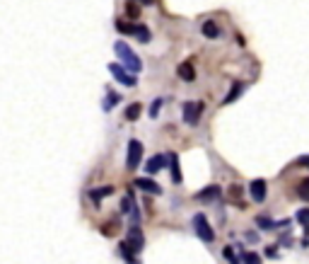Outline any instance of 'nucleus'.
Returning <instances> with one entry per match:
<instances>
[{"instance_id":"obj_3","label":"nucleus","mask_w":309,"mask_h":264,"mask_svg":"<svg viewBox=\"0 0 309 264\" xmlns=\"http://www.w3.org/2000/svg\"><path fill=\"white\" fill-rule=\"evenodd\" d=\"M203 109H205L203 102H184V107H181V117H184V121H186L189 126H198V119H200V114H203Z\"/></svg>"},{"instance_id":"obj_13","label":"nucleus","mask_w":309,"mask_h":264,"mask_svg":"<svg viewBox=\"0 0 309 264\" xmlns=\"http://www.w3.org/2000/svg\"><path fill=\"white\" fill-rule=\"evenodd\" d=\"M176 75H179L181 80H186V83H194V80H196V70H194L191 63H181V66L176 68Z\"/></svg>"},{"instance_id":"obj_2","label":"nucleus","mask_w":309,"mask_h":264,"mask_svg":"<svg viewBox=\"0 0 309 264\" xmlns=\"http://www.w3.org/2000/svg\"><path fill=\"white\" fill-rule=\"evenodd\" d=\"M109 73L113 75V80H118V83L126 85V88H136V85H138V78H136L133 73H128L121 63H109Z\"/></svg>"},{"instance_id":"obj_21","label":"nucleus","mask_w":309,"mask_h":264,"mask_svg":"<svg viewBox=\"0 0 309 264\" xmlns=\"http://www.w3.org/2000/svg\"><path fill=\"white\" fill-rule=\"evenodd\" d=\"M239 260L244 264H261V255H256V252H242Z\"/></svg>"},{"instance_id":"obj_26","label":"nucleus","mask_w":309,"mask_h":264,"mask_svg":"<svg viewBox=\"0 0 309 264\" xmlns=\"http://www.w3.org/2000/svg\"><path fill=\"white\" fill-rule=\"evenodd\" d=\"M116 30L121 32V34H133V25H126L123 20H118V22H116Z\"/></svg>"},{"instance_id":"obj_23","label":"nucleus","mask_w":309,"mask_h":264,"mask_svg":"<svg viewBox=\"0 0 309 264\" xmlns=\"http://www.w3.org/2000/svg\"><path fill=\"white\" fill-rule=\"evenodd\" d=\"M121 252H123V260H126L128 264H138V260H136V255H133V252H131V250H128V247L123 245V242H121Z\"/></svg>"},{"instance_id":"obj_5","label":"nucleus","mask_w":309,"mask_h":264,"mask_svg":"<svg viewBox=\"0 0 309 264\" xmlns=\"http://www.w3.org/2000/svg\"><path fill=\"white\" fill-rule=\"evenodd\" d=\"M142 160V143L140 141H131L128 143V150H126V170H136Z\"/></svg>"},{"instance_id":"obj_6","label":"nucleus","mask_w":309,"mask_h":264,"mask_svg":"<svg viewBox=\"0 0 309 264\" xmlns=\"http://www.w3.org/2000/svg\"><path fill=\"white\" fill-rule=\"evenodd\" d=\"M123 245H126L131 252H136V255L145 247V237H142L138 226H131V228H128V233H126V242H123Z\"/></svg>"},{"instance_id":"obj_10","label":"nucleus","mask_w":309,"mask_h":264,"mask_svg":"<svg viewBox=\"0 0 309 264\" xmlns=\"http://www.w3.org/2000/svg\"><path fill=\"white\" fill-rule=\"evenodd\" d=\"M169 172H171V182L174 184H181V170H179V155L176 153H169Z\"/></svg>"},{"instance_id":"obj_15","label":"nucleus","mask_w":309,"mask_h":264,"mask_svg":"<svg viewBox=\"0 0 309 264\" xmlns=\"http://www.w3.org/2000/svg\"><path fill=\"white\" fill-rule=\"evenodd\" d=\"M121 102V95H116L112 88H107V95H104V102H102V109L104 112H112L113 107Z\"/></svg>"},{"instance_id":"obj_27","label":"nucleus","mask_w":309,"mask_h":264,"mask_svg":"<svg viewBox=\"0 0 309 264\" xmlns=\"http://www.w3.org/2000/svg\"><path fill=\"white\" fill-rule=\"evenodd\" d=\"M223 252H225V257H227V262H229V264H239V257L234 255V250H232V247H225Z\"/></svg>"},{"instance_id":"obj_1","label":"nucleus","mask_w":309,"mask_h":264,"mask_svg":"<svg viewBox=\"0 0 309 264\" xmlns=\"http://www.w3.org/2000/svg\"><path fill=\"white\" fill-rule=\"evenodd\" d=\"M113 51H116V56H118V61H121V66L128 70V73H140L142 70V61L133 54V49L128 46V44H123V41H116L113 44Z\"/></svg>"},{"instance_id":"obj_7","label":"nucleus","mask_w":309,"mask_h":264,"mask_svg":"<svg viewBox=\"0 0 309 264\" xmlns=\"http://www.w3.org/2000/svg\"><path fill=\"white\" fill-rule=\"evenodd\" d=\"M136 187H138L140 192H145V194H152V197H160V194H162V187H160L152 177H138V179H136Z\"/></svg>"},{"instance_id":"obj_24","label":"nucleus","mask_w":309,"mask_h":264,"mask_svg":"<svg viewBox=\"0 0 309 264\" xmlns=\"http://www.w3.org/2000/svg\"><path fill=\"white\" fill-rule=\"evenodd\" d=\"M297 194H300L302 199H309V177L300 182V187H297Z\"/></svg>"},{"instance_id":"obj_17","label":"nucleus","mask_w":309,"mask_h":264,"mask_svg":"<svg viewBox=\"0 0 309 264\" xmlns=\"http://www.w3.org/2000/svg\"><path fill=\"white\" fill-rule=\"evenodd\" d=\"M112 192H113V187H97V189H92V192H89V197H92V201H99V199L109 197Z\"/></svg>"},{"instance_id":"obj_16","label":"nucleus","mask_w":309,"mask_h":264,"mask_svg":"<svg viewBox=\"0 0 309 264\" xmlns=\"http://www.w3.org/2000/svg\"><path fill=\"white\" fill-rule=\"evenodd\" d=\"M140 112H142V104L140 102H133V104L126 107V114H123V117L128 119V121H136V119L140 117Z\"/></svg>"},{"instance_id":"obj_29","label":"nucleus","mask_w":309,"mask_h":264,"mask_svg":"<svg viewBox=\"0 0 309 264\" xmlns=\"http://www.w3.org/2000/svg\"><path fill=\"white\" fill-rule=\"evenodd\" d=\"M266 255H268V257H278V252H276V247H268V250H266Z\"/></svg>"},{"instance_id":"obj_4","label":"nucleus","mask_w":309,"mask_h":264,"mask_svg":"<svg viewBox=\"0 0 309 264\" xmlns=\"http://www.w3.org/2000/svg\"><path fill=\"white\" fill-rule=\"evenodd\" d=\"M194 231H196V235L203 242H213V240H215V231L210 228V223H208V218H205L203 213H196V216H194Z\"/></svg>"},{"instance_id":"obj_25","label":"nucleus","mask_w":309,"mask_h":264,"mask_svg":"<svg viewBox=\"0 0 309 264\" xmlns=\"http://www.w3.org/2000/svg\"><path fill=\"white\" fill-rule=\"evenodd\" d=\"M295 218H297L302 226H309V208H300V211L295 213Z\"/></svg>"},{"instance_id":"obj_28","label":"nucleus","mask_w":309,"mask_h":264,"mask_svg":"<svg viewBox=\"0 0 309 264\" xmlns=\"http://www.w3.org/2000/svg\"><path fill=\"white\" fill-rule=\"evenodd\" d=\"M126 7H128V15H131V17H138V12H140V10H138V5H136V2H128Z\"/></svg>"},{"instance_id":"obj_9","label":"nucleus","mask_w":309,"mask_h":264,"mask_svg":"<svg viewBox=\"0 0 309 264\" xmlns=\"http://www.w3.org/2000/svg\"><path fill=\"white\" fill-rule=\"evenodd\" d=\"M165 165H167V155L157 153V155H152V158L147 160V165H145V172H147V175H155V172H160Z\"/></svg>"},{"instance_id":"obj_11","label":"nucleus","mask_w":309,"mask_h":264,"mask_svg":"<svg viewBox=\"0 0 309 264\" xmlns=\"http://www.w3.org/2000/svg\"><path fill=\"white\" fill-rule=\"evenodd\" d=\"M266 192H268V189H266V179H253L252 182V199L253 201L261 204V201L266 199Z\"/></svg>"},{"instance_id":"obj_22","label":"nucleus","mask_w":309,"mask_h":264,"mask_svg":"<svg viewBox=\"0 0 309 264\" xmlns=\"http://www.w3.org/2000/svg\"><path fill=\"white\" fill-rule=\"evenodd\" d=\"M162 104H165V99H162V97H157V99L150 104V117H152V119L157 117V114H160V109H162Z\"/></svg>"},{"instance_id":"obj_20","label":"nucleus","mask_w":309,"mask_h":264,"mask_svg":"<svg viewBox=\"0 0 309 264\" xmlns=\"http://www.w3.org/2000/svg\"><path fill=\"white\" fill-rule=\"evenodd\" d=\"M256 226H258L261 231H271V228H276V223H273L268 216H258V218H256Z\"/></svg>"},{"instance_id":"obj_8","label":"nucleus","mask_w":309,"mask_h":264,"mask_svg":"<svg viewBox=\"0 0 309 264\" xmlns=\"http://www.w3.org/2000/svg\"><path fill=\"white\" fill-rule=\"evenodd\" d=\"M220 194H223V189H220L218 184H213V187H205V189H200V192H198L196 201H205V204H210V201L220 199Z\"/></svg>"},{"instance_id":"obj_19","label":"nucleus","mask_w":309,"mask_h":264,"mask_svg":"<svg viewBox=\"0 0 309 264\" xmlns=\"http://www.w3.org/2000/svg\"><path fill=\"white\" fill-rule=\"evenodd\" d=\"M133 36H138L142 44H145V41H150V30H147L145 25H133Z\"/></svg>"},{"instance_id":"obj_30","label":"nucleus","mask_w":309,"mask_h":264,"mask_svg":"<svg viewBox=\"0 0 309 264\" xmlns=\"http://www.w3.org/2000/svg\"><path fill=\"white\" fill-rule=\"evenodd\" d=\"M297 163H300V165H307V167H309V155H302Z\"/></svg>"},{"instance_id":"obj_18","label":"nucleus","mask_w":309,"mask_h":264,"mask_svg":"<svg viewBox=\"0 0 309 264\" xmlns=\"http://www.w3.org/2000/svg\"><path fill=\"white\" fill-rule=\"evenodd\" d=\"M229 197H232V204L244 206V201H242L244 192H242V187H239V184H232V187H229Z\"/></svg>"},{"instance_id":"obj_12","label":"nucleus","mask_w":309,"mask_h":264,"mask_svg":"<svg viewBox=\"0 0 309 264\" xmlns=\"http://www.w3.org/2000/svg\"><path fill=\"white\" fill-rule=\"evenodd\" d=\"M200 34H203L205 39H218V36L223 34V30H220L213 20H208V22H203V25H200Z\"/></svg>"},{"instance_id":"obj_14","label":"nucleus","mask_w":309,"mask_h":264,"mask_svg":"<svg viewBox=\"0 0 309 264\" xmlns=\"http://www.w3.org/2000/svg\"><path fill=\"white\" fill-rule=\"evenodd\" d=\"M244 90H247V85H244V83H234V85H232V90H229V92L225 95L223 104H232L234 99H239V97L244 95Z\"/></svg>"}]
</instances>
